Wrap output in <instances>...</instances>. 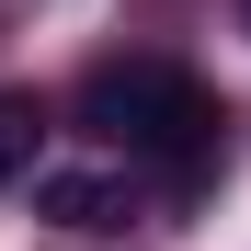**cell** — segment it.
Listing matches in <instances>:
<instances>
[{
	"label": "cell",
	"instance_id": "6da1fadb",
	"mask_svg": "<svg viewBox=\"0 0 251 251\" xmlns=\"http://www.w3.org/2000/svg\"><path fill=\"white\" fill-rule=\"evenodd\" d=\"M80 114H92L114 149L160 160L183 194L217 172V149H228L217 92H205V80H183V69H160V57H103V69H92V92H80Z\"/></svg>",
	"mask_w": 251,
	"mask_h": 251
},
{
	"label": "cell",
	"instance_id": "7a4b0ae2",
	"mask_svg": "<svg viewBox=\"0 0 251 251\" xmlns=\"http://www.w3.org/2000/svg\"><path fill=\"white\" fill-rule=\"evenodd\" d=\"M34 217H57V228H126V183L114 172H34Z\"/></svg>",
	"mask_w": 251,
	"mask_h": 251
},
{
	"label": "cell",
	"instance_id": "3957f363",
	"mask_svg": "<svg viewBox=\"0 0 251 251\" xmlns=\"http://www.w3.org/2000/svg\"><path fill=\"white\" fill-rule=\"evenodd\" d=\"M34 137H46V103L34 92H0V194L34 183Z\"/></svg>",
	"mask_w": 251,
	"mask_h": 251
},
{
	"label": "cell",
	"instance_id": "277c9868",
	"mask_svg": "<svg viewBox=\"0 0 251 251\" xmlns=\"http://www.w3.org/2000/svg\"><path fill=\"white\" fill-rule=\"evenodd\" d=\"M240 12H251V0H240Z\"/></svg>",
	"mask_w": 251,
	"mask_h": 251
}]
</instances>
